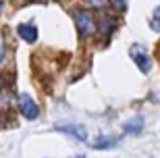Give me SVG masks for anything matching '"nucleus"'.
<instances>
[{
	"label": "nucleus",
	"instance_id": "obj_14",
	"mask_svg": "<svg viewBox=\"0 0 160 158\" xmlns=\"http://www.w3.org/2000/svg\"><path fill=\"white\" fill-rule=\"evenodd\" d=\"M2 4H4V2H2V0H0V11H2Z\"/></svg>",
	"mask_w": 160,
	"mask_h": 158
},
{
	"label": "nucleus",
	"instance_id": "obj_8",
	"mask_svg": "<svg viewBox=\"0 0 160 158\" xmlns=\"http://www.w3.org/2000/svg\"><path fill=\"white\" fill-rule=\"evenodd\" d=\"M112 27H114V21L108 17V15H104V17H102V31H104V33H110Z\"/></svg>",
	"mask_w": 160,
	"mask_h": 158
},
{
	"label": "nucleus",
	"instance_id": "obj_13",
	"mask_svg": "<svg viewBox=\"0 0 160 158\" xmlns=\"http://www.w3.org/2000/svg\"><path fill=\"white\" fill-rule=\"evenodd\" d=\"M73 158H85V156H83V154H79V156H73Z\"/></svg>",
	"mask_w": 160,
	"mask_h": 158
},
{
	"label": "nucleus",
	"instance_id": "obj_15",
	"mask_svg": "<svg viewBox=\"0 0 160 158\" xmlns=\"http://www.w3.org/2000/svg\"><path fill=\"white\" fill-rule=\"evenodd\" d=\"M0 89H2V79H0Z\"/></svg>",
	"mask_w": 160,
	"mask_h": 158
},
{
	"label": "nucleus",
	"instance_id": "obj_6",
	"mask_svg": "<svg viewBox=\"0 0 160 158\" xmlns=\"http://www.w3.org/2000/svg\"><path fill=\"white\" fill-rule=\"evenodd\" d=\"M143 129V119L142 117H135L125 123V133H131V135H137L139 131Z\"/></svg>",
	"mask_w": 160,
	"mask_h": 158
},
{
	"label": "nucleus",
	"instance_id": "obj_7",
	"mask_svg": "<svg viewBox=\"0 0 160 158\" xmlns=\"http://www.w3.org/2000/svg\"><path fill=\"white\" fill-rule=\"evenodd\" d=\"M117 144H119L117 137H100V140H96L94 148H98V150H106V148H114Z\"/></svg>",
	"mask_w": 160,
	"mask_h": 158
},
{
	"label": "nucleus",
	"instance_id": "obj_12",
	"mask_svg": "<svg viewBox=\"0 0 160 158\" xmlns=\"http://www.w3.org/2000/svg\"><path fill=\"white\" fill-rule=\"evenodd\" d=\"M110 2H112L119 11H125V6H127V0H110Z\"/></svg>",
	"mask_w": 160,
	"mask_h": 158
},
{
	"label": "nucleus",
	"instance_id": "obj_5",
	"mask_svg": "<svg viewBox=\"0 0 160 158\" xmlns=\"http://www.w3.org/2000/svg\"><path fill=\"white\" fill-rule=\"evenodd\" d=\"M19 35H21V40H25L27 44H33L38 40V27L33 23H21L17 27Z\"/></svg>",
	"mask_w": 160,
	"mask_h": 158
},
{
	"label": "nucleus",
	"instance_id": "obj_11",
	"mask_svg": "<svg viewBox=\"0 0 160 158\" xmlns=\"http://www.w3.org/2000/svg\"><path fill=\"white\" fill-rule=\"evenodd\" d=\"M4 52H6V48H4V35H2V31H0V63L4 60Z\"/></svg>",
	"mask_w": 160,
	"mask_h": 158
},
{
	"label": "nucleus",
	"instance_id": "obj_10",
	"mask_svg": "<svg viewBox=\"0 0 160 158\" xmlns=\"http://www.w3.org/2000/svg\"><path fill=\"white\" fill-rule=\"evenodd\" d=\"M158 17H160V8H156L154 17H152V29H154V31H158Z\"/></svg>",
	"mask_w": 160,
	"mask_h": 158
},
{
	"label": "nucleus",
	"instance_id": "obj_9",
	"mask_svg": "<svg viewBox=\"0 0 160 158\" xmlns=\"http://www.w3.org/2000/svg\"><path fill=\"white\" fill-rule=\"evenodd\" d=\"M108 0H85V4L88 6H94V8H100V6H104Z\"/></svg>",
	"mask_w": 160,
	"mask_h": 158
},
{
	"label": "nucleus",
	"instance_id": "obj_2",
	"mask_svg": "<svg viewBox=\"0 0 160 158\" xmlns=\"http://www.w3.org/2000/svg\"><path fill=\"white\" fill-rule=\"evenodd\" d=\"M17 106H19V112L25 119H29V121L40 117V108H38V104L33 102V98L29 94H19L17 96Z\"/></svg>",
	"mask_w": 160,
	"mask_h": 158
},
{
	"label": "nucleus",
	"instance_id": "obj_3",
	"mask_svg": "<svg viewBox=\"0 0 160 158\" xmlns=\"http://www.w3.org/2000/svg\"><path fill=\"white\" fill-rule=\"evenodd\" d=\"M131 59L135 60V64H137V69L142 71V73H148L150 69H152V59L148 56V52H146V48H142V46H133L131 48Z\"/></svg>",
	"mask_w": 160,
	"mask_h": 158
},
{
	"label": "nucleus",
	"instance_id": "obj_1",
	"mask_svg": "<svg viewBox=\"0 0 160 158\" xmlns=\"http://www.w3.org/2000/svg\"><path fill=\"white\" fill-rule=\"evenodd\" d=\"M73 19L77 23V29L81 38H89L96 31V21L88 11H73Z\"/></svg>",
	"mask_w": 160,
	"mask_h": 158
},
{
	"label": "nucleus",
	"instance_id": "obj_4",
	"mask_svg": "<svg viewBox=\"0 0 160 158\" xmlns=\"http://www.w3.org/2000/svg\"><path fill=\"white\" fill-rule=\"evenodd\" d=\"M56 129H58L60 133L71 135V137H75V140H79V141H85V140H88V131H85L81 125H58Z\"/></svg>",
	"mask_w": 160,
	"mask_h": 158
}]
</instances>
